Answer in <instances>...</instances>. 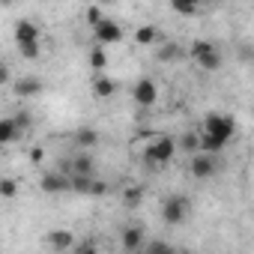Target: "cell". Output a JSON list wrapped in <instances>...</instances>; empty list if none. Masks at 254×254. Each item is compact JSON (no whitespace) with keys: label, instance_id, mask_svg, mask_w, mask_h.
Wrapping results in <instances>:
<instances>
[{"label":"cell","instance_id":"1f68e13d","mask_svg":"<svg viewBox=\"0 0 254 254\" xmlns=\"http://www.w3.org/2000/svg\"><path fill=\"white\" fill-rule=\"evenodd\" d=\"M0 84H12V75H9V66L0 60Z\"/></svg>","mask_w":254,"mask_h":254},{"label":"cell","instance_id":"9a60e30c","mask_svg":"<svg viewBox=\"0 0 254 254\" xmlns=\"http://www.w3.org/2000/svg\"><path fill=\"white\" fill-rule=\"evenodd\" d=\"M159 39H162V36H159V27H156V24H141V27L135 30V42L144 45V48H147V45H156Z\"/></svg>","mask_w":254,"mask_h":254},{"label":"cell","instance_id":"7c38bea8","mask_svg":"<svg viewBox=\"0 0 254 254\" xmlns=\"http://www.w3.org/2000/svg\"><path fill=\"white\" fill-rule=\"evenodd\" d=\"M12 90H15V96L30 99V96H39L45 90V84L39 78H33V75H24V78H12Z\"/></svg>","mask_w":254,"mask_h":254},{"label":"cell","instance_id":"44dd1931","mask_svg":"<svg viewBox=\"0 0 254 254\" xmlns=\"http://www.w3.org/2000/svg\"><path fill=\"white\" fill-rule=\"evenodd\" d=\"M0 197H6V200L18 197V180H12V177H3V180H0Z\"/></svg>","mask_w":254,"mask_h":254},{"label":"cell","instance_id":"8992f818","mask_svg":"<svg viewBox=\"0 0 254 254\" xmlns=\"http://www.w3.org/2000/svg\"><path fill=\"white\" fill-rule=\"evenodd\" d=\"M93 36H96L99 45H117V42L123 39V27H120L117 21H111V18H102V21L93 27Z\"/></svg>","mask_w":254,"mask_h":254},{"label":"cell","instance_id":"ac0fdd59","mask_svg":"<svg viewBox=\"0 0 254 254\" xmlns=\"http://www.w3.org/2000/svg\"><path fill=\"white\" fill-rule=\"evenodd\" d=\"M21 135H18V129H15V123H12V117H0V147L3 144H12V141H18Z\"/></svg>","mask_w":254,"mask_h":254},{"label":"cell","instance_id":"7402d4cb","mask_svg":"<svg viewBox=\"0 0 254 254\" xmlns=\"http://www.w3.org/2000/svg\"><path fill=\"white\" fill-rule=\"evenodd\" d=\"M171 9L177 15H197V3H191V0H174Z\"/></svg>","mask_w":254,"mask_h":254},{"label":"cell","instance_id":"5bb4252c","mask_svg":"<svg viewBox=\"0 0 254 254\" xmlns=\"http://www.w3.org/2000/svg\"><path fill=\"white\" fill-rule=\"evenodd\" d=\"M120 197H123V206H126V209H138V206L144 203V189H141V186H126Z\"/></svg>","mask_w":254,"mask_h":254},{"label":"cell","instance_id":"f546056e","mask_svg":"<svg viewBox=\"0 0 254 254\" xmlns=\"http://www.w3.org/2000/svg\"><path fill=\"white\" fill-rule=\"evenodd\" d=\"M105 191H108V186L99 183V180H93V186H90V197H102Z\"/></svg>","mask_w":254,"mask_h":254},{"label":"cell","instance_id":"30bf717a","mask_svg":"<svg viewBox=\"0 0 254 254\" xmlns=\"http://www.w3.org/2000/svg\"><path fill=\"white\" fill-rule=\"evenodd\" d=\"M45 242L51 251H69L75 245V233L69 227H57V230H48L45 233Z\"/></svg>","mask_w":254,"mask_h":254},{"label":"cell","instance_id":"6da1fadb","mask_svg":"<svg viewBox=\"0 0 254 254\" xmlns=\"http://www.w3.org/2000/svg\"><path fill=\"white\" fill-rule=\"evenodd\" d=\"M174 156H177V141L168 138V135H159V138H153V141L147 144V150H144V165H147L150 171H162Z\"/></svg>","mask_w":254,"mask_h":254},{"label":"cell","instance_id":"cb8c5ba5","mask_svg":"<svg viewBox=\"0 0 254 254\" xmlns=\"http://www.w3.org/2000/svg\"><path fill=\"white\" fill-rule=\"evenodd\" d=\"M177 54H180V45H174V42H165V45H162V48L156 51V57H159L162 63H168V60H174Z\"/></svg>","mask_w":254,"mask_h":254},{"label":"cell","instance_id":"ffe728a7","mask_svg":"<svg viewBox=\"0 0 254 254\" xmlns=\"http://www.w3.org/2000/svg\"><path fill=\"white\" fill-rule=\"evenodd\" d=\"M87 63H90L93 72H102V69L108 66V54H105V48H93L90 57H87Z\"/></svg>","mask_w":254,"mask_h":254},{"label":"cell","instance_id":"52a82bcc","mask_svg":"<svg viewBox=\"0 0 254 254\" xmlns=\"http://www.w3.org/2000/svg\"><path fill=\"white\" fill-rule=\"evenodd\" d=\"M12 36H15V45H27V42H39L42 30H39V24H36V21H30V18H21V21H15V30H12Z\"/></svg>","mask_w":254,"mask_h":254},{"label":"cell","instance_id":"9c48e42d","mask_svg":"<svg viewBox=\"0 0 254 254\" xmlns=\"http://www.w3.org/2000/svg\"><path fill=\"white\" fill-rule=\"evenodd\" d=\"M39 189H42L45 194H63V191H69V177L60 174V171H48V174L39 180Z\"/></svg>","mask_w":254,"mask_h":254},{"label":"cell","instance_id":"3957f363","mask_svg":"<svg viewBox=\"0 0 254 254\" xmlns=\"http://www.w3.org/2000/svg\"><path fill=\"white\" fill-rule=\"evenodd\" d=\"M191 212V200L186 194H171L165 203H162V221L168 227H180Z\"/></svg>","mask_w":254,"mask_h":254},{"label":"cell","instance_id":"4fadbf2b","mask_svg":"<svg viewBox=\"0 0 254 254\" xmlns=\"http://www.w3.org/2000/svg\"><path fill=\"white\" fill-rule=\"evenodd\" d=\"M93 168H96L93 156L81 153L78 159H72V162H69V177H72V174H75V177H93Z\"/></svg>","mask_w":254,"mask_h":254},{"label":"cell","instance_id":"5b68a950","mask_svg":"<svg viewBox=\"0 0 254 254\" xmlns=\"http://www.w3.org/2000/svg\"><path fill=\"white\" fill-rule=\"evenodd\" d=\"M132 99H135V105H141V108H153V105L159 102V84H156L153 78H141V81L132 87Z\"/></svg>","mask_w":254,"mask_h":254},{"label":"cell","instance_id":"277c9868","mask_svg":"<svg viewBox=\"0 0 254 254\" xmlns=\"http://www.w3.org/2000/svg\"><path fill=\"white\" fill-rule=\"evenodd\" d=\"M191 57L197 60V66H200L203 72H218V69H221V54H218V48H215L212 42L197 39V42L191 45Z\"/></svg>","mask_w":254,"mask_h":254},{"label":"cell","instance_id":"4dcf8cb0","mask_svg":"<svg viewBox=\"0 0 254 254\" xmlns=\"http://www.w3.org/2000/svg\"><path fill=\"white\" fill-rule=\"evenodd\" d=\"M42 159H45V150L42 147H30V162L33 165H42Z\"/></svg>","mask_w":254,"mask_h":254},{"label":"cell","instance_id":"d6986e66","mask_svg":"<svg viewBox=\"0 0 254 254\" xmlns=\"http://www.w3.org/2000/svg\"><path fill=\"white\" fill-rule=\"evenodd\" d=\"M90 186H93V177H69V191L75 194H90Z\"/></svg>","mask_w":254,"mask_h":254},{"label":"cell","instance_id":"603a6c76","mask_svg":"<svg viewBox=\"0 0 254 254\" xmlns=\"http://www.w3.org/2000/svg\"><path fill=\"white\" fill-rule=\"evenodd\" d=\"M18 54H21L24 60H39V54H42V45H39V42H27V45H18Z\"/></svg>","mask_w":254,"mask_h":254},{"label":"cell","instance_id":"d4e9b609","mask_svg":"<svg viewBox=\"0 0 254 254\" xmlns=\"http://www.w3.org/2000/svg\"><path fill=\"white\" fill-rule=\"evenodd\" d=\"M72 248H75V254H99L96 239H81V242H75Z\"/></svg>","mask_w":254,"mask_h":254},{"label":"cell","instance_id":"e0dca14e","mask_svg":"<svg viewBox=\"0 0 254 254\" xmlns=\"http://www.w3.org/2000/svg\"><path fill=\"white\" fill-rule=\"evenodd\" d=\"M75 144H78V147H84V150H90V147H96V144H99V132L93 129V126H81V129L75 132Z\"/></svg>","mask_w":254,"mask_h":254},{"label":"cell","instance_id":"ba28073f","mask_svg":"<svg viewBox=\"0 0 254 254\" xmlns=\"http://www.w3.org/2000/svg\"><path fill=\"white\" fill-rule=\"evenodd\" d=\"M189 171H191V177H194V180H209V177H215V171H218L215 156H203V153H197V156L191 159Z\"/></svg>","mask_w":254,"mask_h":254},{"label":"cell","instance_id":"2e32d148","mask_svg":"<svg viewBox=\"0 0 254 254\" xmlns=\"http://www.w3.org/2000/svg\"><path fill=\"white\" fill-rule=\"evenodd\" d=\"M117 81H111L108 75H99L96 81H93V93L99 96V99H111V96H117Z\"/></svg>","mask_w":254,"mask_h":254},{"label":"cell","instance_id":"7a4b0ae2","mask_svg":"<svg viewBox=\"0 0 254 254\" xmlns=\"http://www.w3.org/2000/svg\"><path fill=\"white\" fill-rule=\"evenodd\" d=\"M203 135H209V138H215V141H221L224 147H227V141L236 135V120L233 117H227V114H206L203 117Z\"/></svg>","mask_w":254,"mask_h":254},{"label":"cell","instance_id":"4316f807","mask_svg":"<svg viewBox=\"0 0 254 254\" xmlns=\"http://www.w3.org/2000/svg\"><path fill=\"white\" fill-rule=\"evenodd\" d=\"M144 254H174V248H171L168 242H159V239H153V242L144 248Z\"/></svg>","mask_w":254,"mask_h":254},{"label":"cell","instance_id":"8fae6325","mask_svg":"<svg viewBox=\"0 0 254 254\" xmlns=\"http://www.w3.org/2000/svg\"><path fill=\"white\" fill-rule=\"evenodd\" d=\"M120 242H123V251H126V254H138V251L144 248V227H138V224H129V227L123 230Z\"/></svg>","mask_w":254,"mask_h":254},{"label":"cell","instance_id":"f1b7e54d","mask_svg":"<svg viewBox=\"0 0 254 254\" xmlns=\"http://www.w3.org/2000/svg\"><path fill=\"white\" fill-rule=\"evenodd\" d=\"M102 18H105V15H102V9H99V6H87V21H90L93 27H96Z\"/></svg>","mask_w":254,"mask_h":254},{"label":"cell","instance_id":"484cf974","mask_svg":"<svg viewBox=\"0 0 254 254\" xmlns=\"http://www.w3.org/2000/svg\"><path fill=\"white\" fill-rule=\"evenodd\" d=\"M177 147H183L186 153H197V135H194V132H189V135H183V138L177 141Z\"/></svg>","mask_w":254,"mask_h":254},{"label":"cell","instance_id":"83f0119b","mask_svg":"<svg viewBox=\"0 0 254 254\" xmlns=\"http://www.w3.org/2000/svg\"><path fill=\"white\" fill-rule=\"evenodd\" d=\"M12 123H15V129H18V135H21L24 129H30V114H24V111H21V114H15V117H12Z\"/></svg>","mask_w":254,"mask_h":254},{"label":"cell","instance_id":"d6a6232c","mask_svg":"<svg viewBox=\"0 0 254 254\" xmlns=\"http://www.w3.org/2000/svg\"><path fill=\"white\" fill-rule=\"evenodd\" d=\"M174 254H191V251H174Z\"/></svg>","mask_w":254,"mask_h":254}]
</instances>
